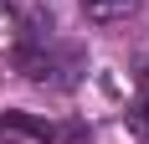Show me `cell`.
I'll return each instance as SVG.
<instances>
[{
	"label": "cell",
	"mask_w": 149,
	"mask_h": 144,
	"mask_svg": "<svg viewBox=\"0 0 149 144\" xmlns=\"http://www.w3.org/2000/svg\"><path fill=\"white\" fill-rule=\"evenodd\" d=\"M0 124H5V129H21V134H31V139H41V144H52V139H57V129H52L46 118H36V113H21V108H5V113H0Z\"/></svg>",
	"instance_id": "3957f363"
},
{
	"label": "cell",
	"mask_w": 149,
	"mask_h": 144,
	"mask_svg": "<svg viewBox=\"0 0 149 144\" xmlns=\"http://www.w3.org/2000/svg\"><path fill=\"white\" fill-rule=\"evenodd\" d=\"M129 124H134V134H144V139H149V93L139 98V108H134V118H129Z\"/></svg>",
	"instance_id": "277c9868"
},
{
	"label": "cell",
	"mask_w": 149,
	"mask_h": 144,
	"mask_svg": "<svg viewBox=\"0 0 149 144\" xmlns=\"http://www.w3.org/2000/svg\"><path fill=\"white\" fill-rule=\"evenodd\" d=\"M21 72H26L31 82L41 87H72L77 77H82V67H88V57H82V46H21Z\"/></svg>",
	"instance_id": "6da1fadb"
},
{
	"label": "cell",
	"mask_w": 149,
	"mask_h": 144,
	"mask_svg": "<svg viewBox=\"0 0 149 144\" xmlns=\"http://www.w3.org/2000/svg\"><path fill=\"white\" fill-rule=\"evenodd\" d=\"M139 10V0H82V15L93 26H113V21H129Z\"/></svg>",
	"instance_id": "7a4b0ae2"
}]
</instances>
